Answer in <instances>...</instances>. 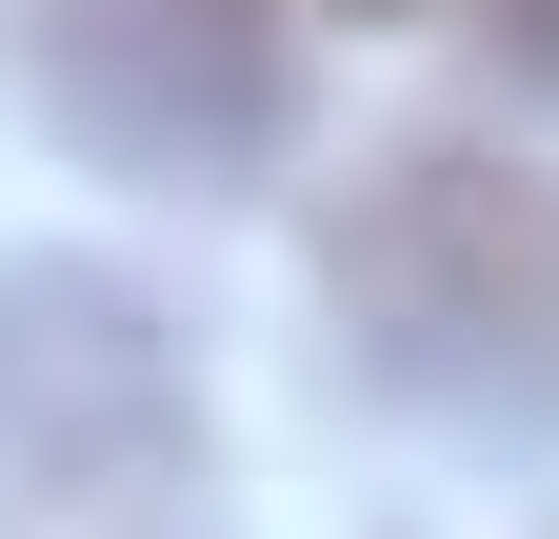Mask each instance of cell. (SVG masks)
<instances>
[{"instance_id": "1", "label": "cell", "mask_w": 559, "mask_h": 539, "mask_svg": "<svg viewBox=\"0 0 559 539\" xmlns=\"http://www.w3.org/2000/svg\"><path fill=\"white\" fill-rule=\"evenodd\" d=\"M320 340L440 440H559V180L520 141H380L320 180Z\"/></svg>"}, {"instance_id": "2", "label": "cell", "mask_w": 559, "mask_h": 539, "mask_svg": "<svg viewBox=\"0 0 559 539\" xmlns=\"http://www.w3.org/2000/svg\"><path fill=\"white\" fill-rule=\"evenodd\" d=\"M0 100L120 200H260L320 120L260 0H0Z\"/></svg>"}, {"instance_id": "5", "label": "cell", "mask_w": 559, "mask_h": 539, "mask_svg": "<svg viewBox=\"0 0 559 539\" xmlns=\"http://www.w3.org/2000/svg\"><path fill=\"white\" fill-rule=\"evenodd\" d=\"M360 21H380V0H360Z\"/></svg>"}, {"instance_id": "4", "label": "cell", "mask_w": 559, "mask_h": 539, "mask_svg": "<svg viewBox=\"0 0 559 539\" xmlns=\"http://www.w3.org/2000/svg\"><path fill=\"white\" fill-rule=\"evenodd\" d=\"M0 539H240L221 500H140V519H0Z\"/></svg>"}, {"instance_id": "3", "label": "cell", "mask_w": 559, "mask_h": 539, "mask_svg": "<svg viewBox=\"0 0 559 539\" xmlns=\"http://www.w3.org/2000/svg\"><path fill=\"white\" fill-rule=\"evenodd\" d=\"M140 500H221L200 440V340L140 260H0V519H140Z\"/></svg>"}]
</instances>
